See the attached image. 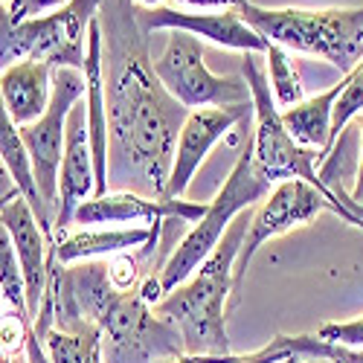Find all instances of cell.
Segmentation results:
<instances>
[{"label":"cell","mask_w":363,"mask_h":363,"mask_svg":"<svg viewBox=\"0 0 363 363\" xmlns=\"http://www.w3.org/2000/svg\"><path fill=\"white\" fill-rule=\"evenodd\" d=\"M247 0H169V6H192V9H238Z\"/></svg>","instance_id":"29"},{"label":"cell","mask_w":363,"mask_h":363,"mask_svg":"<svg viewBox=\"0 0 363 363\" xmlns=\"http://www.w3.org/2000/svg\"><path fill=\"white\" fill-rule=\"evenodd\" d=\"M299 363H331V360H323V357H302Z\"/></svg>","instance_id":"32"},{"label":"cell","mask_w":363,"mask_h":363,"mask_svg":"<svg viewBox=\"0 0 363 363\" xmlns=\"http://www.w3.org/2000/svg\"><path fill=\"white\" fill-rule=\"evenodd\" d=\"M343 94V79L337 84H331L323 94L302 99L299 105L282 111V123L288 134L306 148H314L325 157L335 140H331V116H335V105Z\"/></svg>","instance_id":"18"},{"label":"cell","mask_w":363,"mask_h":363,"mask_svg":"<svg viewBox=\"0 0 363 363\" xmlns=\"http://www.w3.org/2000/svg\"><path fill=\"white\" fill-rule=\"evenodd\" d=\"M270 195V184L256 172L253 163V140L247 137L245 148L233 166V172L227 174L224 186L218 189V195L206 203V213L201 221H195V227L180 238V245L172 250V256L163 262L160 267V285L166 294H172L177 285H184L195 270L209 259L218 247V241L224 238L227 227L241 216L247 213L250 206L262 203Z\"/></svg>","instance_id":"5"},{"label":"cell","mask_w":363,"mask_h":363,"mask_svg":"<svg viewBox=\"0 0 363 363\" xmlns=\"http://www.w3.org/2000/svg\"><path fill=\"white\" fill-rule=\"evenodd\" d=\"M84 96V73L70 67H55L52 70V96L35 123H29L21 131V143L26 148L29 169H33L35 186L47 203V209L55 218L58 206V169L65 157V137H67V116L73 105ZM55 227V224H52Z\"/></svg>","instance_id":"10"},{"label":"cell","mask_w":363,"mask_h":363,"mask_svg":"<svg viewBox=\"0 0 363 363\" xmlns=\"http://www.w3.org/2000/svg\"><path fill=\"white\" fill-rule=\"evenodd\" d=\"M143 250V247H140ZM140 250H131V253H116V256H111L108 259V277H111V282H113V288L116 291H134L137 285H140V279L145 277L143 274V256H140Z\"/></svg>","instance_id":"25"},{"label":"cell","mask_w":363,"mask_h":363,"mask_svg":"<svg viewBox=\"0 0 363 363\" xmlns=\"http://www.w3.org/2000/svg\"><path fill=\"white\" fill-rule=\"evenodd\" d=\"M99 331L102 363H174L186 354L180 331L143 302L137 288L116 296Z\"/></svg>","instance_id":"8"},{"label":"cell","mask_w":363,"mask_h":363,"mask_svg":"<svg viewBox=\"0 0 363 363\" xmlns=\"http://www.w3.org/2000/svg\"><path fill=\"white\" fill-rule=\"evenodd\" d=\"M12 363H26V354L23 357H12Z\"/></svg>","instance_id":"35"},{"label":"cell","mask_w":363,"mask_h":363,"mask_svg":"<svg viewBox=\"0 0 363 363\" xmlns=\"http://www.w3.org/2000/svg\"><path fill=\"white\" fill-rule=\"evenodd\" d=\"M0 363H12V357H6V354H4V349H0Z\"/></svg>","instance_id":"34"},{"label":"cell","mask_w":363,"mask_h":363,"mask_svg":"<svg viewBox=\"0 0 363 363\" xmlns=\"http://www.w3.org/2000/svg\"><path fill=\"white\" fill-rule=\"evenodd\" d=\"M363 113V62L343 76V94L335 105V116H331V140L337 143V137L354 123Z\"/></svg>","instance_id":"23"},{"label":"cell","mask_w":363,"mask_h":363,"mask_svg":"<svg viewBox=\"0 0 363 363\" xmlns=\"http://www.w3.org/2000/svg\"><path fill=\"white\" fill-rule=\"evenodd\" d=\"M44 352L50 363H99L102 354V331L87 328L82 335L52 328L44 337Z\"/></svg>","instance_id":"20"},{"label":"cell","mask_w":363,"mask_h":363,"mask_svg":"<svg viewBox=\"0 0 363 363\" xmlns=\"http://www.w3.org/2000/svg\"><path fill=\"white\" fill-rule=\"evenodd\" d=\"M15 198H21V189H18V184H15L12 172L6 169V163L0 160V209H4L6 203H12Z\"/></svg>","instance_id":"30"},{"label":"cell","mask_w":363,"mask_h":363,"mask_svg":"<svg viewBox=\"0 0 363 363\" xmlns=\"http://www.w3.org/2000/svg\"><path fill=\"white\" fill-rule=\"evenodd\" d=\"M294 352H291V346H288V335H279V337H274L264 349H259V352H250V354H238V360L235 363H279V360H285V357H291Z\"/></svg>","instance_id":"27"},{"label":"cell","mask_w":363,"mask_h":363,"mask_svg":"<svg viewBox=\"0 0 363 363\" xmlns=\"http://www.w3.org/2000/svg\"><path fill=\"white\" fill-rule=\"evenodd\" d=\"M0 4H6V0H0Z\"/></svg>","instance_id":"36"},{"label":"cell","mask_w":363,"mask_h":363,"mask_svg":"<svg viewBox=\"0 0 363 363\" xmlns=\"http://www.w3.org/2000/svg\"><path fill=\"white\" fill-rule=\"evenodd\" d=\"M94 192H96V169H94V148H90V134H87L84 96H82L67 116L65 157H62V169H58V206H55L52 241L58 233L73 227L76 209L94 198Z\"/></svg>","instance_id":"12"},{"label":"cell","mask_w":363,"mask_h":363,"mask_svg":"<svg viewBox=\"0 0 363 363\" xmlns=\"http://www.w3.org/2000/svg\"><path fill=\"white\" fill-rule=\"evenodd\" d=\"M245 119H253V105H230V108H201L189 111L184 128H180L177 145H174V160L169 172L166 195L169 201L184 198L195 172L206 160V155L213 151L218 140H224L235 125H241Z\"/></svg>","instance_id":"11"},{"label":"cell","mask_w":363,"mask_h":363,"mask_svg":"<svg viewBox=\"0 0 363 363\" xmlns=\"http://www.w3.org/2000/svg\"><path fill=\"white\" fill-rule=\"evenodd\" d=\"M99 363H102V360H99Z\"/></svg>","instance_id":"37"},{"label":"cell","mask_w":363,"mask_h":363,"mask_svg":"<svg viewBox=\"0 0 363 363\" xmlns=\"http://www.w3.org/2000/svg\"><path fill=\"white\" fill-rule=\"evenodd\" d=\"M325 209L363 230V221L357 216H352L346 206L331 203L320 189H314L311 184H306V180H285V184H277L274 189H270V195L262 203H256V209L250 213L247 235H245V241H241V250H238V259H235V267H233V291L241 285L253 256L267 245L270 238L314 221L320 213H325Z\"/></svg>","instance_id":"9"},{"label":"cell","mask_w":363,"mask_h":363,"mask_svg":"<svg viewBox=\"0 0 363 363\" xmlns=\"http://www.w3.org/2000/svg\"><path fill=\"white\" fill-rule=\"evenodd\" d=\"M317 337L337 343V346H349V349H363V317L349 320V323H325L314 331Z\"/></svg>","instance_id":"26"},{"label":"cell","mask_w":363,"mask_h":363,"mask_svg":"<svg viewBox=\"0 0 363 363\" xmlns=\"http://www.w3.org/2000/svg\"><path fill=\"white\" fill-rule=\"evenodd\" d=\"M0 160H4L6 169L12 172L21 195L26 198L29 206H33V213H35L41 230H44L47 238L52 241V224H55V218H52V213L47 209V203H44V198H41V192H38V186H35V177H33V169H29L26 148H23V143H21V131H18V125L12 123V116H9L6 105H4V96H0Z\"/></svg>","instance_id":"19"},{"label":"cell","mask_w":363,"mask_h":363,"mask_svg":"<svg viewBox=\"0 0 363 363\" xmlns=\"http://www.w3.org/2000/svg\"><path fill=\"white\" fill-rule=\"evenodd\" d=\"M96 21L108 102V192L163 198L189 111L160 84L134 0H102Z\"/></svg>","instance_id":"1"},{"label":"cell","mask_w":363,"mask_h":363,"mask_svg":"<svg viewBox=\"0 0 363 363\" xmlns=\"http://www.w3.org/2000/svg\"><path fill=\"white\" fill-rule=\"evenodd\" d=\"M155 73L166 94L186 111L253 105L245 76H218L203 62V44L192 33L169 29L166 47L155 58Z\"/></svg>","instance_id":"7"},{"label":"cell","mask_w":363,"mask_h":363,"mask_svg":"<svg viewBox=\"0 0 363 363\" xmlns=\"http://www.w3.org/2000/svg\"><path fill=\"white\" fill-rule=\"evenodd\" d=\"M238 15L267 44L323 58L343 76L363 62V6L357 9H264L241 4Z\"/></svg>","instance_id":"3"},{"label":"cell","mask_w":363,"mask_h":363,"mask_svg":"<svg viewBox=\"0 0 363 363\" xmlns=\"http://www.w3.org/2000/svg\"><path fill=\"white\" fill-rule=\"evenodd\" d=\"M99 6L102 0H70L55 12L12 21L6 6L0 4V70L18 62H41L52 70H84L87 29Z\"/></svg>","instance_id":"6"},{"label":"cell","mask_w":363,"mask_h":363,"mask_svg":"<svg viewBox=\"0 0 363 363\" xmlns=\"http://www.w3.org/2000/svg\"><path fill=\"white\" fill-rule=\"evenodd\" d=\"M0 294H4V299L12 306V311L26 314V288H23L21 262L15 253V241L4 221H0Z\"/></svg>","instance_id":"22"},{"label":"cell","mask_w":363,"mask_h":363,"mask_svg":"<svg viewBox=\"0 0 363 363\" xmlns=\"http://www.w3.org/2000/svg\"><path fill=\"white\" fill-rule=\"evenodd\" d=\"M137 18L145 33L155 29H184L195 38H206L227 50H241V52H267V41L253 33L238 15V9H224V12H184L177 6H160V9H140Z\"/></svg>","instance_id":"13"},{"label":"cell","mask_w":363,"mask_h":363,"mask_svg":"<svg viewBox=\"0 0 363 363\" xmlns=\"http://www.w3.org/2000/svg\"><path fill=\"white\" fill-rule=\"evenodd\" d=\"M241 76H245L250 96H253V119L256 128L250 134L253 140V163L256 172L267 180L270 186L285 184V180H306L314 189H320L331 203H340V198L323 186L320 180V163L323 155L314 148L299 145L285 123H282V111L274 99V90H270V79L264 73V55L262 52H245V65H241Z\"/></svg>","instance_id":"4"},{"label":"cell","mask_w":363,"mask_h":363,"mask_svg":"<svg viewBox=\"0 0 363 363\" xmlns=\"http://www.w3.org/2000/svg\"><path fill=\"white\" fill-rule=\"evenodd\" d=\"M288 346L294 354L302 357H323L331 363H363V349H349V346H337V343H328L317 335H288Z\"/></svg>","instance_id":"24"},{"label":"cell","mask_w":363,"mask_h":363,"mask_svg":"<svg viewBox=\"0 0 363 363\" xmlns=\"http://www.w3.org/2000/svg\"><path fill=\"white\" fill-rule=\"evenodd\" d=\"M151 241V227H131V230H105V227H84V230H65L52 241L58 262L73 264L84 259H111L116 253L140 250Z\"/></svg>","instance_id":"17"},{"label":"cell","mask_w":363,"mask_h":363,"mask_svg":"<svg viewBox=\"0 0 363 363\" xmlns=\"http://www.w3.org/2000/svg\"><path fill=\"white\" fill-rule=\"evenodd\" d=\"M302 360V354H291V357H285V360H279V363H299Z\"/></svg>","instance_id":"33"},{"label":"cell","mask_w":363,"mask_h":363,"mask_svg":"<svg viewBox=\"0 0 363 363\" xmlns=\"http://www.w3.org/2000/svg\"><path fill=\"white\" fill-rule=\"evenodd\" d=\"M206 213V203H192L186 198H145L137 192H105L99 198L84 201L73 224H84V227H105V224H155V221H166V218H177V221H201Z\"/></svg>","instance_id":"14"},{"label":"cell","mask_w":363,"mask_h":363,"mask_svg":"<svg viewBox=\"0 0 363 363\" xmlns=\"http://www.w3.org/2000/svg\"><path fill=\"white\" fill-rule=\"evenodd\" d=\"M247 224H250V209L227 227L218 247L209 253V259L195 274L155 306V311L180 331L186 354H206V357L233 354L224 311H227V296L233 291V267L241 250V241L247 235Z\"/></svg>","instance_id":"2"},{"label":"cell","mask_w":363,"mask_h":363,"mask_svg":"<svg viewBox=\"0 0 363 363\" xmlns=\"http://www.w3.org/2000/svg\"><path fill=\"white\" fill-rule=\"evenodd\" d=\"M357 137H360V160H357L354 186H352V192H343V195H340V203H343L346 209H349V203L363 206V113L357 116Z\"/></svg>","instance_id":"28"},{"label":"cell","mask_w":363,"mask_h":363,"mask_svg":"<svg viewBox=\"0 0 363 363\" xmlns=\"http://www.w3.org/2000/svg\"><path fill=\"white\" fill-rule=\"evenodd\" d=\"M0 96L18 128L35 123L52 96V67L41 62H18L0 70Z\"/></svg>","instance_id":"16"},{"label":"cell","mask_w":363,"mask_h":363,"mask_svg":"<svg viewBox=\"0 0 363 363\" xmlns=\"http://www.w3.org/2000/svg\"><path fill=\"white\" fill-rule=\"evenodd\" d=\"M264 65H267L270 90H274V99H277L279 111H288V108H294V105H299L302 99H306V87H302V79L291 65L288 50H282L277 44H267Z\"/></svg>","instance_id":"21"},{"label":"cell","mask_w":363,"mask_h":363,"mask_svg":"<svg viewBox=\"0 0 363 363\" xmlns=\"http://www.w3.org/2000/svg\"><path fill=\"white\" fill-rule=\"evenodd\" d=\"M0 221L6 224L12 241H15V253L21 262V274H23V288H26V314L29 320L38 317L41 299L47 291V256H50V238L41 230L33 206L26 203V198H15L0 209Z\"/></svg>","instance_id":"15"},{"label":"cell","mask_w":363,"mask_h":363,"mask_svg":"<svg viewBox=\"0 0 363 363\" xmlns=\"http://www.w3.org/2000/svg\"><path fill=\"white\" fill-rule=\"evenodd\" d=\"M140 9H160V6H169V0H134Z\"/></svg>","instance_id":"31"}]
</instances>
